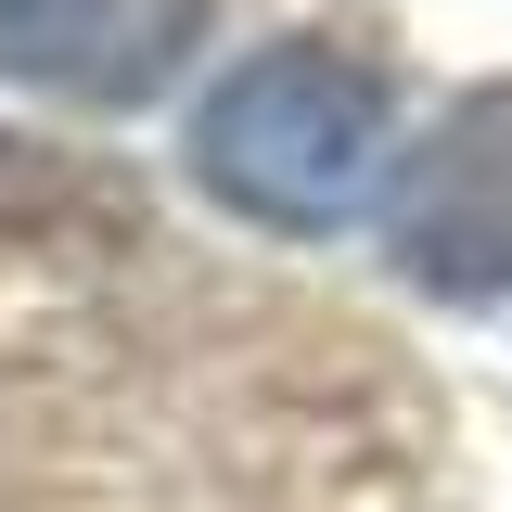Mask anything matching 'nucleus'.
Here are the masks:
<instances>
[{
	"label": "nucleus",
	"mask_w": 512,
	"mask_h": 512,
	"mask_svg": "<svg viewBox=\"0 0 512 512\" xmlns=\"http://www.w3.org/2000/svg\"><path fill=\"white\" fill-rule=\"evenodd\" d=\"M205 26L218 0H0V77L128 116L205 52Z\"/></svg>",
	"instance_id": "obj_3"
},
{
	"label": "nucleus",
	"mask_w": 512,
	"mask_h": 512,
	"mask_svg": "<svg viewBox=\"0 0 512 512\" xmlns=\"http://www.w3.org/2000/svg\"><path fill=\"white\" fill-rule=\"evenodd\" d=\"M384 128H397V90L384 64L333 52V39H282V52H244L205 116H192V180L218 192L256 231H346L359 192L384 167Z\"/></svg>",
	"instance_id": "obj_1"
},
{
	"label": "nucleus",
	"mask_w": 512,
	"mask_h": 512,
	"mask_svg": "<svg viewBox=\"0 0 512 512\" xmlns=\"http://www.w3.org/2000/svg\"><path fill=\"white\" fill-rule=\"evenodd\" d=\"M384 244L423 295H512V77L461 90L384 192Z\"/></svg>",
	"instance_id": "obj_2"
}]
</instances>
